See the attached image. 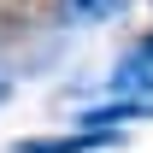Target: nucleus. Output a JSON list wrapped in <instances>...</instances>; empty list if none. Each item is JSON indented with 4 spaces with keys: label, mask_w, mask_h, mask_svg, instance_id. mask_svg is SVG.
<instances>
[{
    "label": "nucleus",
    "mask_w": 153,
    "mask_h": 153,
    "mask_svg": "<svg viewBox=\"0 0 153 153\" xmlns=\"http://www.w3.org/2000/svg\"><path fill=\"white\" fill-rule=\"evenodd\" d=\"M124 141V130H76V135H24L12 153H106Z\"/></svg>",
    "instance_id": "nucleus-1"
},
{
    "label": "nucleus",
    "mask_w": 153,
    "mask_h": 153,
    "mask_svg": "<svg viewBox=\"0 0 153 153\" xmlns=\"http://www.w3.org/2000/svg\"><path fill=\"white\" fill-rule=\"evenodd\" d=\"M71 118L82 130H124V124L153 118V94H141V100H94V106H76Z\"/></svg>",
    "instance_id": "nucleus-2"
},
{
    "label": "nucleus",
    "mask_w": 153,
    "mask_h": 153,
    "mask_svg": "<svg viewBox=\"0 0 153 153\" xmlns=\"http://www.w3.org/2000/svg\"><path fill=\"white\" fill-rule=\"evenodd\" d=\"M130 0H59V12L71 24H106V18H118Z\"/></svg>",
    "instance_id": "nucleus-3"
},
{
    "label": "nucleus",
    "mask_w": 153,
    "mask_h": 153,
    "mask_svg": "<svg viewBox=\"0 0 153 153\" xmlns=\"http://www.w3.org/2000/svg\"><path fill=\"white\" fill-rule=\"evenodd\" d=\"M6 94H12V82H6V76H0V100H6Z\"/></svg>",
    "instance_id": "nucleus-4"
}]
</instances>
